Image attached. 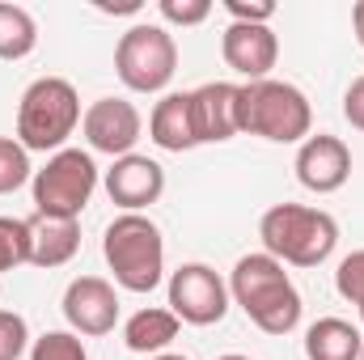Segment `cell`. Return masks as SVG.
<instances>
[{
	"instance_id": "cell-1",
	"label": "cell",
	"mask_w": 364,
	"mask_h": 360,
	"mask_svg": "<svg viewBox=\"0 0 364 360\" xmlns=\"http://www.w3.org/2000/svg\"><path fill=\"white\" fill-rule=\"evenodd\" d=\"M229 297L246 309V318L263 331V335H288L301 322V292L288 280V271L279 259L267 250L259 255H242L237 268L229 275Z\"/></svg>"
},
{
	"instance_id": "cell-2",
	"label": "cell",
	"mask_w": 364,
	"mask_h": 360,
	"mask_svg": "<svg viewBox=\"0 0 364 360\" xmlns=\"http://www.w3.org/2000/svg\"><path fill=\"white\" fill-rule=\"evenodd\" d=\"M259 238H263V250L279 259V263H292V268H318L335 255L339 246V225L331 212L322 208H305V203H275L263 212L259 221Z\"/></svg>"
},
{
	"instance_id": "cell-3",
	"label": "cell",
	"mask_w": 364,
	"mask_h": 360,
	"mask_svg": "<svg viewBox=\"0 0 364 360\" xmlns=\"http://www.w3.org/2000/svg\"><path fill=\"white\" fill-rule=\"evenodd\" d=\"M106 268L114 271V284L127 292H153L166 275V238L144 212H123L102 233Z\"/></svg>"
},
{
	"instance_id": "cell-4",
	"label": "cell",
	"mask_w": 364,
	"mask_h": 360,
	"mask_svg": "<svg viewBox=\"0 0 364 360\" xmlns=\"http://www.w3.org/2000/svg\"><path fill=\"white\" fill-rule=\"evenodd\" d=\"M81 123V97L64 77H38L21 93L17 106V140L26 153H60L64 140Z\"/></svg>"
},
{
	"instance_id": "cell-5",
	"label": "cell",
	"mask_w": 364,
	"mask_h": 360,
	"mask_svg": "<svg viewBox=\"0 0 364 360\" xmlns=\"http://www.w3.org/2000/svg\"><path fill=\"white\" fill-rule=\"evenodd\" d=\"M314 106L288 81H250L242 85V132L263 136L272 144H301L309 140Z\"/></svg>"
},
{
	"instance_id": "cell-6",
	"label": "cell",
	"mask_w": 364,
	"mask_h": 360,
	"mask_svg": "<svg viewBox=\"0 0 364 360\" xmlns=\"http://www.w3.org/2000/svg\"><path fill=\"white\" fill-rule=\"evenodd\" d=\"M114 73L132 93H161L178 73V43L166 26L140 21L114 47Z\"/></svg>"
},
{
	"instance_id": "cell-7",
	"label": "cell",
	"mask_w": 364,
	"mask_h": 360,
	"mask_svg": "<svg viewBox=\"0 0 364 360\" xmlns=\"http://www.w3.org/2000/svg\"><path fill=\"white\" fill-rule=\"evenodd\" d=\"M93 191H97V166L85 149H60L47 157L43 170H34V208L43 216L81 221Z\"/></svg>"
},
{
	"instance_id": "cell-8",
	"label": "cell",
	"mask_w": 364,
	"mask_h": 360,
	"mask_svg": "<svg viewBox=\"0 0 364 360\" xmlns=\"http://www.w3.org/2000/svg\"><path fill=\"white\" fill-rule=\"evenodd\" d=\"M170 314L186 327H216L229 314V284L208 263H182L170 275Z\"/></svg>"
},
{
	"instance_id": "cell-9",
	"label": "cell",
	"mask_w": 364,
	"mask_h": 360,
	"mask_svg": "<svg viewBox=\"0 0 364 360\" xmlns=\"http://www.w3.org/2000/svg\"><path fill=\"white\" fill-rule=\"evenodd\" d=\"M81 132H85L93 153H106V157L119 162L136 149V140L144 132V119L127 97H97L81 115Z\"/></svg>"
},
{
	"instance_id": "cell-10",
	"label": "cell",
	"mask_w": 364,
	"mask_h": 360,
	"mask_svg": "<svg viewBox=\"0 0 364 360\" xmlns=\"http://www.w3.org/2000/svg\"><path fill=\"white\" fill-rule=\"evenodd\" d=\"M64 318L77 335H110L119 322V292L102 275H77L64 288Z\"/></svg>"
},
{
	"instance_id": "cell-11",
	"label": "cell",
	"mask_w": 364,
	"mask_h": 360,
	"mask_svg": "<svg viewBox=\"0 0 364 360\" xmlns=\"http://www.w3.org/2000/svg\"><path fill=\"white\" fill-rule=\"evenodd\" d=\"M191 110H195L199 144H225L242 132V85L208 81V85L191 90Z\"/></svg>"
},
{
	"instance_id": "cell-12",
	"label": "cell",
	"mask_w": 364,
	"mask_h": 360,
	"mask_svg": "<svg viewBox=\"0 0 364 360\" xmlns=\"http://www.w3.org/2000/svg\"><path fill=\"white\" fill-rule=\"evenodd\" d=\"M348 179H352V149L339 136L318 132V136L301 140V149H296V182L305 191L331 195V191H339Z\"/></svg>"
},
{
	"instance_id": "cell-13",
	"label": "cell",
	"mask_w": 364,
	"mask_h": 360,
	"mask_svg": "<svg viewBox=\"0 0 364 360\" xmlns=\"http://www.w3.org/2000/svg\"><path fill=\"white\" fill-rule=\"evenodd\" d=\"M220 55L225 64L250 81H267V73L279 60V38H275L272 26H246V21H229L225 26V38H220Z\"/></svg>"
},
{
	"instance_id": "cell-14",
	"label": "cell",
	"mask_w": 364,
	"mask_h": 360,
	"mask_svg": "<svg viewBox=\"0 0 364 360\" xmlns=\"http://www.w3.org/2000/svg\"><path fill=\"white\" fill-rule=\"evenodd\" d=\"M161 191H166V170L144 153H127L106 170V195L123 212H144L149 203L161 199Z\"/></svg>"
},
{
	"instance_id": "cell-15",
	"label": "cell",
	"mask_w": 364,
	"mask_h": 360,
	"mask_svg": "<svg viewBox=\"0 0 364 360\" xmlns=\"http://www.w3.org/2000/svg\"><path fill=\"white\" fill-rule=\"evenodd\" d=\"M30 263L43 271L73 263V255L81 250V225L64 221V216H43L34 212L30 221Z\"/></svg>"
},
{
	"instance_id": "cell-16",
	"label": "cell",
	"mask_w": 364,
	"mask_h": 360,
	"mask_svg": "<svg viewBox=\"0 0 364 360\" xmlns=\"http://www.w3.org/2000/svg\"><path fill=\"white\" fill-rule=\"evenodd\" d=\"M149 136H153V144H157V149H166V153L199 149L191 93H166V97L153 106V115H149Z\"/></svg>"
},
{
	"instance_id": "cell-17",
	"label": "cell",
	"mask_w": 364,
	"mask_h": 360,
	"mask_svg": "<svg viewBox=\"0 0 364 360\" xmlns=\"http://www.w3.org/2000/svg\"><path fill=\"white\" fill-rule=\"evenodd\" d=\"M178 327L182 322L170 309L149 305V309H136V314L123 322V344H127L132 352H140V356H161V348H170V344L178 339Z\"/></svg>"
},
{
	"instance_id": "cell-18",
	"label": "cell",
	"mask_w": 364,
	"mask_h": 360,
	"mask_svg": "<svg viewBox=\"0 0 364 360\" xmlns=\"http://www.w3.org/2000/svg\"><path fill=\"white\" fill-rule=\"evenodd\" d=\"M364 335L348 318H318L305 331V356L309 360H360Z\"/></svg>"
},
{
	"instance_id": "cell-19",
	"label": "cell",
	"mask_w": 364,
	"mask_h": 360,
	"mask_svg": "<svg viewBox=\"0 0 364 360\" xmlns=\"http://www.w3.org/2000/svg\"><path fill=\"white\" fill-rule=\"evenodd\" d=\"M38 47V26L21 4L0 0V60H26Z\"/></svg>"
},
{
	"instance_id": "cell-20",
	"label": "cell",
	"mask_w": 364,
	"mask_h": 360,
	"mask_svg": "<svg viewBox=\"0 0 364 360\" xmlns=\"http://www.w3.org/2000/svg\"><path fill=\"white\" fill-rule=\"evenodd\" d=\"M30 263V225L17 216H0V275Z\"/></svg>"
},
{
	"instance_id": "cell-21",
	"label": "cell",
	"mask_w": 364,
	"mask_h": 360,
	"mask_svg": "<svg viewBox=\"0 0 364 360\" xmlns=\"http://www.w3.org/2000/svg\"><path fill=\"white\" fill-rule=\"evenodd\" d=\"M26 182H30V153L21 149L17 136H0V195H9Z\"/></svg>"
},
{
	"instance_id": "cell-22",
	"label": "cell",
	"mask_w": 364,
	"mask_h": 360,
	"mask_svg": "<svg viewBox=\"0 0 364 360\" xmlns=\"http://www.w3.org/2000/svg\"><path fill=\"white\" fill-rule=\"evenodd\" d=\"M30 360H90L77 331H47L30 344Z\"/></svg>"
},
{
	"instance_id": "cell-23",
	"label": "cell",
	"mask_w": 364,
	"mask_h": 360,
	"mask_svg": "<svg viewBox=\"0 0 364 360\" xmlns=\"http://www.w3.org/2000/svg\"><path fill=\"white\" fill-rule=\"evenodd\" d=\"M335 288H339V297H348V301L356 305V314H360V322H364V250H352V255L339 263Z\"/></svg>"
},
{
	"instance_id": "cell-24",
	"label": "cell",
	"mask_w": 364,
	"mask_h": 360,
	"mask_svg": "<svg viewBox=\"0 0 364 360\" xmlns=\"http://www.w3.org/2000/svg\"><path fill=\"white\" fill-rule=\"evenodd\" d=\"M30 348V327L21 314L0 309V360H21Z\"/></svg>"
},
{
	"instance_id": "cell-25",
	"label": "cell",
	"mask_w": 364,
	"mask_h": 360,
	"mask_svg": "<svg viewBox=\"0 0 364 360\" xmlns=\"http://www.w3.org/2000/svg\"><path fill=\"white\" fill-rule=\"evenodd\" d=\"M161 17L174 26H199L212 17V0H161Z\"/></svg>"
},
{
	"instance_id": "cell-26",
	"label": "cell",
	"mask_w": 364,
	"mask_h": 360,
	"mask_svg": "<svg viewBox=\"0 0 364 360\" xmlns=\"http://www.w3.org/2000/svg\"><path fill=\"white\" fill-rule=\"evenodd\" d=\"M225 13L233 21H246V26H272L275 17V4L259 0V4H246V0H225Z\"/></svg>"
},
{
	"instance_id": "cell-27",
	"label": "cell",
	"mask_w": 364,
	"mask_h": 360,
	"mask_svg": "<svg viewBox=\"0 0 364 360\" xmlns=\"http://www.w3.org/2000/svg\"><path fill=\"white\" fill-rule=\"evenodd\" d=\"M343 119H348L356 132H364V77H356V81L348 85V93H343Z\"/></svg>"
},
{
	"instance_id": "cell-28",
	"label": "cell",
	"mask_w": 364,
	"mask_h": 360,
	"mask_svg": "<svg viewBox=\"0 0 364 360\" xmlns=\"http://www.w3.org/2000/svg\"><path fill=\"white\" fill-rule=\"evenodd\" d=\"M352 30H356V43L364 47V0L352 9Z\"/></svg>"
},
{
	"instance_id": "cell-29",
	"label": "cell",
	"mask_w": 364,
	"mask_h": 360,
	"mask_svg": "<svg viewBox=\"0 0 364 360\" xmlns=\"http://www.w3.org/2000/svg\"><path fill=\"white\" fill-rule=\"evenodd\" d=\"M149 360H186V356H178V352H161V356H149Z\"/></svg>"
},
{
	"instance_id": "cell-30",
	"label": "cell",
	"mask_w": 364,
	"mask_h": 360,
	"mask_svg": "<svg viewBox=\"0 0 364 360\" xmlns=\"http://www.w3.org/2000/svg\"><path fill=\"white\" fill-rule=\"evenodd\" d=\"M216 360H250V356H237V352H229V356H216Z\"/></svg>"
},
{
	"instance_id": "cell-31",
	"label": "cell",
	"mask_w": 364,
	"mask_h": 360,
	"mask_svg": "<svg viewBox=\"0 0 364 360\" xmlns=\"http://www.w3.org/2000/svg\"><path fill=\"white\" fill-rule=\"evenodd\" d=\"M360 360H364V348H360Z\"/></svg>"
}]
</instances>
